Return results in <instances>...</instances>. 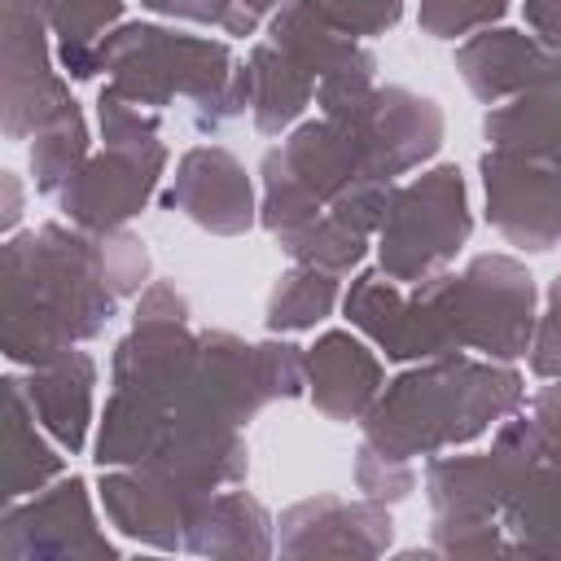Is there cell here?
<instances>
[{
	"mask_svg": "<svg viewBox=\"0 0 561 561\" xmlns=\"http://www.w3.org/2000/svg\"><path fill=\"white\" fill-rule=\"evenodd\" d=\"M329 118H346L355 127L377 184H399V175L425 167L443 149V136H447V118L438 101L403 83H377L368 101H359L346 114H329Z\"/></svg>",
	"mask_w": 561,
	"mask_h": 561,
	"instance_id": "8",
	"label": "cell"
},
{
	"mask_svg": "<svg viewBox=\"0 0 561 561\" xmlns=\"http://www.w3.org/2000/svg\"><path fill=\"white\" fill-rule=\"evenodd\" d=\"M259 180H263L259 224H263V232H272L276 241L289 237V232H298V228H307V224H316V219L324 215V202L307 193V184L285 167V158H280L276 145L263 153Z\"/></svg>",
	"mask_w": 561,
	"mask_h": 561,
	"instance_id": "29",
	"label": "cell"
},
{
	"mask_svg": "<svg viewBox=\"0 0 561 561\" xmlns=\"http://www.w3.org/2000/svg\"><path fill=\"white\" fill-rule=\"evenodd\" d=\"M539 465H552L561 460V377H552L548 386H539L530 394V408L513 412L500 421Z\"/></svg>",
	"mask_w": 561,
	"mask_h": 561,
	"instance_id": "31",
	"label": "cell"
},
{
	"mask_svg": "<svg viewBox=\"0 0 561 561\" xmlns=\"http://www.w3.org/2000/svg\"><path fill=\"white\" fill-rule=\"evenodd\" d=\"M267 39H272L285 57H294L316 83L368 57V48H364L359 39L342 35V31L324 18L320 0H289L285 9H276V13L267 18Z\"/></svg>",
	"mask_w": 561,
	"mask_h": 561,
	"instance_id": "22",
	"label": "cell"
},
{
	"mask_svg": "<svg viewBox=\"0 0 561 561\" xmlns=\"http://www.w3.org/2000/svg\"><path fill=\"white\" fill-rule=\"evenodd\" d=\"M522 18L539 44L561 53V0H522Z\"/></svg>",
	"mask_w": 561,
	"mask_h": 561,
	"instance_id": "38",
	"label": "cell"
},
{
	"mask_svg": "<svg viewBox=\"0 0 561 561\" xmlns=\"http://www.w3.org/2000/svg\"><path fill=\"white\" fill-rule=\"evenodd\" d=\"M96 500L105 508V522L123 539H131L140 548L175 552V548H184V530L206 495L188 491L175 478H162L153 469H101Z\"/></svg>",
	"mask_w": 561,
	"mask_h": 561,
	"instance_id": "14",
	"label": "cell"
},
{
	"mask_svg": "<svg viewBox=\"0 0 561 561\" xmlns=\"http://www.w3.org/2000/svg\"><path fill=\"white\" fill-rule=\"evenodd\" d=\"M535 302L539 289L526 263L513 254H473L460 272L447 267L416 285H399L381 267H364L342 294V316L394 364L460 351L513 364L530 351L539 320Z\"/></svg>",
	"mask_w": 561,
	"mask_h": 561,
	"instance_id": "1",
	"label": "cell"
},
{
	"mask_svg": "<svg viewBox=\"0 0 561 561\" xmlns=\"http://www.w3.org/2000/svg\"><path fill=\"white\" fill-rule=\"evenodd\" d=\"M530 373L552 381L561 377V272L548 280V294H543V311L535 320V337H530Z\"/></svg>",
	"mask_w": 561,
	"mask_h": 561,
	"instance_id": "36",
	"label": "cell"
},
{
	"mask_svg": "<svg viewBox=\"0 0 561 561\" xmlns=\"http://www.w3.org/2000/svg\"><path fill=\"white\" fill-rule=\"evenodd\" d=\"M88 145H92L88 140V118H83V110L75 101L66 114H57L44 131L31 136V180H35V193L57 197L66 188V180L92 158Z\"/></svg>",
	"mask_w": 561,
	"mask_h": 561,
	"instance_id": "27",
	"label": "cell"
},
{
	"mask_svg": "<svg viewBox=\"0 0 561 561\" xmlns=\"http://www.w3.org/2000/svg\"><path fill=\"white\" fill-rule=\"evenodd\" d=\"M430 543H434L438 557H495V552H508V535H504L500 517H491V522H447V517H434Z\"/></svg>",
	"mask_w": 561,
	"mask_h": 561,
	"instance_id": "33",
	"label": "cell"
},
{
	"mask_svg": "<svg viewBox=\"0 0 561 561\" xmlns=\"http://www.w3.org/2000/svg\"><path fill=\"white\" fill-rule=\"evenodd\" d=\"M96 127H101V149H118V153H136V158H162V162L171 158L162 145L158 110L131 105L110 83L96 92Z\"/></svg>",
	"mask_w": 561,
	"mask_h": 561,
	"instance_id": "30",
	"label": "cell"
},
{
	"mask_svg": "<svg viewBox=\"0 0 561 561\" xmlns=\"http://www.w3.org/2000/svg\"><path fill=\"white\" fill-rule=\"evenodd\" d=\"M285 4H289V0H237V4H232V18L224 22V35H237V39L254 35L259 22L272 18L276 9H285Z\"/></svg>",
	"mask_w": 561,
	"mask_h": 561,
	"instance_id": "39",
	"label": "cell"
},
{
	"mask_svg": "<svg viewBox=\"0 0 561 561\" xmlns=\"http://www.w3.org/2000/svg\"><path fill=\"white\" fill-rule=\"evenodd\" d=\"M96 75L131 105L167 110L175 96L193 101V123L215 131L250 110L245 61L224 39L184 35L162 22H123L96 48Z\"/></svg>",
	"mask_w": 561,
	"mask_h": 561,
	"instance_id": "4",
	"label": "cell"
},
{
	"mask_svg": "<svg viewBox=\"0 0 561 561\" xmlns=\"http://www.w3.org/2000/svg\"><path fill=\"white\" fill-rule=\"evenodd\" d=\"M469 237L473 210L465 175L456 162H438L390 188L386 219L377 228V267L399 285H416L434 272H447Z\"/></svg>",
	"mask_w": 561,
	"mask_h": 561,
	"instance_id": "5",
	"label": "cell"
},
{
	"mask_svg": "<svg viewBox=\"0 0 561 561\" xmlns=\"http://www.w3.org/2000/svg\"><path fill=\"white\" fill-rule=\"evenodd\" d=\"M184 548L193 557H224V561H254L276 552V522L250 491H210L188 530Z\"/></svg>",
	"mask_w": 561,
	"mask_h": 561,
	"instance_id": "19",
	"label": "cell"
},
{
	"mask_svg": "<svg viewBox=\"0 0 561 561\" xmlns=\"http://www.w3.org/2000/svg\"><path fill=\"white\" fill-rule=\"evenodd\" d=\"M337 302H342V280L333 272L294 263L289 272L276 276L267 307H263V324L267 333H307L324 316H333Z\"/></svg>",
	"mask_w": 561,
	"mask_h": 561,
	"instance_id": "26",
	"label": "cell"
},
{
	"mask_svg": "<svg viewBox=\"0 0 561 561\" xmlns=\"http://www.w3.org/2000/svg\"><path fill=\"white\" fill-rule=\"evenodd\" d=\"M44 434L48 430L39 425V416L26 399L22 373H9L4 377V443H0V456H4V491L0 495H4V504L35 495L66 473V456Z\"/></svg>",
	"mask_w": 561,
	"mask_h": 561,
	"instance_id": "20",
	"label": "cell"
},
{
	"mask_svg": "<svg viewBox=\"0 0 561 561\" xmlns=\"http://www.w3.org/2000/svg\"><path fill=\"white\" fill-rule=\"evenodd\" d=\"M394 539L390 504L381 500H337L311 495L289 504L276 517V552L280 557H381Z\"/></svg>",
	"mask_w": 561,
	"mask_h": 561,
	"instance_id": "11",
	"label": "cell"
},
{
	"mask_svg": "<svg viewBox=\"0 0 561 561\" xmlns=\"http://www.w3.org/2000/svg\"><path fill=\"white\" fill-rule=\"evenodd\" d=\"M162 175H167L162 158L101 149L66 180V188L57 193V206H61L66 224H75L83 232H118L149 206Z\"/></svg>",
	"mask_w": 561,
	"mask_h": 561,
	"instance_id": "13",
	"label": "cell"
},
{
	"mask_svg": "<svg viewBox=\"0 0 561 561\" xmlns=\"http://www.w3.org/2000/svg\"><path fill=\"white\" fill-rule=\"evenodd\" d=\"M324 18L351 35V39H373L386 35L390 26H399L403 18V0H320Z\"/></svg>",
	"mask_w": 561,
	"mask_h": 561,
	"instance_id": "35",
	"label": "cell"
},
{
	"mask_svg": "<svg viewBox=\"0 0 561 561\" xmlns=\"http://www.w3.org/2000/svg\"><path fill=\"white\" fill-rule=\"evenodd\" d=\"M486 224L526 254H548L561 245V171L535 158L486 149L478 158Z\"/></svg>",
	"mask_w": 561,
	"mask_h": 561,
	"instance_id": "9",
	"label": "cell"
},
{
	"mask_svg": "<svg viewBox=\"0 0 561 561\" xmlns=\"http://www.w3.org/2000/svg\"><path fill=\"white\" fill-rule=\"evenodd\" d=\"M167 210H180L202 232L215 237H241L250 224H259V202L245 162L224 145H193L180 153L175 175L162 193Z\"/></svg>",
	"mask_w": 561,
	"mask_h": 561,
	"instance_id": "12",
	"label": "cell"
},
{
	"mask_svg": "<svg viewBox=\"0 0 561 561\" xmlns=\"http://www.w3.org/2000/svg\"><path fill=\"white\" fill-rule=\"evenodd\" d=\"M276 245H280L294 263H302V267H320V272L346 276V272H355V267L364 263V254H368L373 237H368V232H359V228H351V224H346V219H337L333 210H324L316 224H307V228H298V232L280 237Z\"/></svg>",
	"mask_w": 561,
	"mask_h": 561,
	"instance_id": "28",
	"label": "cell"
},
{
	"mask_svg": "<svg viewBox=\"0 0 561 561\" xmlns=\"http://www.w3.org/2000/svg\"><path fill=\"white\" fill-rule=\"evenodd\" d=\"M355 486L368 500L399 504V500H408L416 491V469L408 460H390V456L373 451L368 443H359V451H355Z\"/></svg>",
	"mask_w": 561,
	"mask_h": 561,
	"instance_id": "34",
	"label": "cell"
},
{
	"mask_svg": "<svg viewBox=\"0 0 561 561\" xmlns=\"http://www.w3.org/2000/svg\"><path fill=\"white\" fill-rule=\"evenodd\" d=\"M53 0H0V48H4V136L31 140L57 114L75 105L66 75L53 53Z\"/></svg>",
	"mask_w": 561,
	"mask_h": 561,
	"instance_id": "6",
	"label": "cell"
},
{
	"mask_svg": "<svg viewBox=\"0 0 561 561\" xmlns=\"http://www.w3.org/2000/svg\"><path fill=\"white\" fill-rule=\"evenodd\" d=\"M504 13H508V0H421L416 26L430 39H460V35L495 26Z\"/></svg>",
	"mask_w": 561,
	"mask_h": 561,
	"instance_id": "32",
	"label": "cell"
},
{
	"mask_svg": "<svg viewBox=\"0 0 561 561\" xmlns=\"http://www.w3.org/2000/svg\"><path fill=\"white\" fill-rule=\"evenodd\" d=\"M539 469V460L495 425L491 451L473 456H438L425 465V500L434 517L447 522H491L504 513L508 495Z\"/></svg>",
	"mask_w": 561,
	"mask_h": 561,
	"instance_id": "10",
	"label": "cell"
},
{
	"mask_svg": "<svg viewBox=\"0 0 561 561\" xmlns=\"http://www.w3.org/2000/svg\"><path fill=\"white\" fill-rule=\"evenodd\" d=\"M276 149H280L285 167L307 184V193L324 202V210L337 197H346L351 188L377 184L373 171H368L364 145H359V136H355V127L346 118L316 114V118L298 123Z\"/></svg>",
	"mask_w": 561,
	"mask_h": 561,
	"instance_id": "16",
	"label": "cell"
},
{
	"mask_svg": "<svg viewBox=\"0 0 561 561\" xmlns=\"http://www.w3.org/2000/svg\"><path fill=\"white\" fill-rule=\"evenodd\" d=\"M149 13L171 18V22H193V26H219L232 18L237 0H140Z\"/></svg>",
	"mask_w": 561,
	"mask_h": 561,
	"instance_id": "37",
	"label": "cell"
},
{
	"mask_svg": "<svg viewBox=\"0 0 561 561\" xmlns=\"http://www.w3.org/2000/svg\"><path fill=\"white\" fill-rule=\"evenodd\" d=\"M149 285V250L127 228L83 232L75 224H39L9 232L0 250V351L18 368H35L70 346L105 333L123 298Z\"/></svg>",
	"mask_w": 561,
	"mask_h": 561,
	"instance_id": "2",
	"label": "cell"
},
{
	"mask_svg": "<svg viewBox=\"0 0 561 561\" xmlns=\"http://www.w3.org/2000/svg\"><path fill=\"white\" fill-rule=\"evenodd\" d=\"M526 403V381L513 364L473 359V355H438L403 368L381 386L359 430L364 443L390 460H421L447 447L482 438L491 425L513 416Z\"/></svg>",
	"mask_w": 561,
	"mask_h": 561,
	"instance_id": "3",
	"label": "cell"
},
{
	"mask_svg": "<svg viewBox=\"0 0 561 561\" xmlns=\"http://www.w3.org/2000/svg\"><path fill=\"white\" fill-rule=\"evenodd\" d=\"M508 557H561V460L539 465L500 513Z\"/></svg>",
	"mask_w": 561,
	"mask_h": 561,
	"instance_id": "24",
	"label": "cell"
},
{
	"mask_svg": "<svg viewBox=\"0 0 561 561\" xmlns=\"http://www.w3.org/2000/svg\"><path fill=\"white\" fill-rule=\"evenodd\" d=\"M482 136L491 149L548 162L561 149V61L526 92L491 105L482 118Z\"/></svg>",
	"mask_w": 561,
	"mask_h": 561,
	"instance_id": "21",
	"label": "cell"
},
{
	"mask_svg": "<svg viewBox=\"0 0 561 561\" xmlns=\"http://www.w3.org/2000/svg\"><path fill=\"white\" fill-rule=\"evenodd\" d=\"M386 386V368L377 351L364 342V333L351 329H324L307 346V394L311 403L342 425H359L373 399Z\"/></svg>",
	"mask_w": 561,
	"mask_h": 561,
	"instance_id": "15",
	"label": "cell"
},
{
	"mask_svg": "<svg viewBox=\"0 0 561 561\" xmlns=\"http://www.w3.org/2000/svg\"><path fill=\"white\" fill-rule=\"evenodd\" d=\"M4 561H118V548L96 522L83 478H57L44 491L4 504L0 513Z\"/></svg>",
	"mask_w": 561,
	"mask_h": 561,
	"instance_id": "7",
	"label": "cell"
},
{
	"mask_svg": "<svg viewBox=\"0 0 561 561\" xmlns=\"http://www.w3.org/2000/svg\"><path fill=\"white\" fill-rule=\"evenodd\" d=\"M4 206H0V232L9 237L13 228H18V219H22V184H18V175L13 171H4Z\"/></svg>",
	"mask_w": 561,
	"mask_h": 561,
	"instance_id": "40",
	"label": "cell"
},
{
	"mask_svg": "<svg viewBox=\"0 0 561 561\" xmlns=\"http://www.w3.org/2000/svg\"><path fill=\"white\" fill-rule=\"evenodd\" d=\"M245 75H250V118H254V131L263 136H280L298 127V118L316 101V79L294 57H285L272 39H259L245 53Z\"/></svg>",
	"mask_w": 561,
	"mask_h": 561,
	"instance_id": "23",
	"label": "cell"
},
{
	"mask_svg": "<svg viewBox=\"0 0 561 561\" xmlns=\"http://www.w3.org/2000/svg\"><path fill=\"white\" fill-rule=\"evenodd\" d=\"M548 167H552V171H561V149H557V153L548 158Z\"/></svg>",
	"mask_w": 561,
	"mask_h": 561,
	"instance_id": "41",
	"label": "cell"
},
{
	"mask_svg": "<svg viewBox=\"0 0 561 561\" xmlns=\"http://www.w3.org/2000/svg\"><path fill=\"white\" fill-rule=\"evenodd\" d=\"M26 386V399L39 416V425L48 430V438L79 456L92 438V421H96V408H92V390H96V359L79 346L26 368L22 377Z\"/></svg>",
	"mask_w": 561,
	"mask_h": 561,
	"instance_id": "17",
	"label": "cell"
},
{
	"mask_svg": "<svg viewBox=\"0 0 561 561\" xmlns=\"http://www.w3.org/2000/svg\"><path fill=\"white\" fill-rule=\"evenodd\" d=\"M114 26H123V0H53L48 31L66 79H96V48Z\"/></svg>",
	"mask_w": 561,
	"mask_h": 561,
	"instance_id": "25",
	"label": "cell"
},
{
	"mask_svg": "<svg viewBox=\"0 0 561 561\" xmlns=\"http://www.w3.org/2000/svg\"><path fill=\"white\" fill-rule=\"evenodd\" d=\"M557 61H561V53H552L548 44H539L535 35L513 31V26H486L456 48V70L482 105H500V101L526 92Z\"/></svg>",
	"mask_w": 561,
	"mask_h": 561,
	"instance_id": "18",
	"label": "cell"
}]
</instances>
